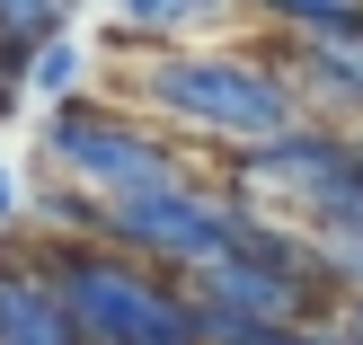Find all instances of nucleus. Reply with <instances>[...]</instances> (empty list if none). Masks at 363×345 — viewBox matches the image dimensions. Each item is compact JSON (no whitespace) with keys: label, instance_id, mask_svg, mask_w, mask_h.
Wrapping results in <instances>:
<instances>
[{"label":"nucleus","instance_id":"39448f33","mask_svg":"<svg viewBox=\"0 0 363 345\" xmlns=\"http://www.w3.org/2000/svg\"><path fill=\"white\" fill-rule=\"evenodd\" d=\"M346 186H354V133H328V124H311V133H293V142H275V151H248L240 159V204L266 213V222L293 213V222L311 230Z\"/></svg>","mask_w":363,"mask_h":345},{"label":"nucleus","instance_id":"9b49d317","mask_svg":"<svg viewBox=\"0 0 363 345\" xmlns=\"http://www.w3.org/2000/svg\"><path fill=\"white\" fill-rule=\"evenodd\" d=\"M195 319H204V345H311V328H257V319H222V310Z\"/></svg>","mask_w":363,"mask_h":345},{"label":"nucleus","instance_id":"ddd939ff","mask_svg":"<svg viewBox=\"0 0 363 345\" xmlns=\"http://www.w3.org/2000/svg\"><path fill=\"white\" fill-rule=\"evenodd\" d=\"M319 336H337V345H363V301H328Z\"/></svg>","mask_w":363,"mask_h":345},{"label":"nucleus","instance_id":"423d86ee","mask_svg":"<svg viewBox=\"0 0 363 345\" xmlns=\"http://www.w3.org/2000/svg\"><path fill=\"white\" fill-rule=\"evenodd\" d=\"M0 345H80L62 293L35 257H0Z\"/></svg>","mask_w":363,"mask_h":345},{"label":"nucleus","instance_id":"f257e3e1","mask_svg":"<svg viewBox=\"0 0 363 345\" xmlns=\"http://www.w3.org/2000/svg\"><path fill=\"white\" fill-rule=\"evenodd\" d=\"M133 98L151 106V115H169L177 133H213L230 142V151H275V142L311 133V106H301V89L284 80V62H257V53H142L133 71Z\"/></svg>","mask_w":363,"mask_h":345},{"label":"nucleus","instance_id":"7ed1b4c3","mask_svg":"<svg viewBox=\"0 0 363 345\" xmlns=\"http://www.w3.org/2000/svg\"><path fill=\"white\" fill-rule=\"evenodd\" d=\"M35 169H53L62 186H80L89 204H133V195H160V186H186V159H177L169 133L116 115V106H53L45 115V142H35Z\"/></svg>","mask_w":363,"mask_h":345},{"label":"nucleus","instance_id":"4468645a","mask_svg":"<svg viewBox=\"0 0 363 345\" xmlns=\"http://www.w3.org/2000/svg\"><path fill=\"white\" fill-rule=\"evenodd\" d=\"M9 213H18V177L0 169V222H9Z\"/></svg>","mask_w":363,"mask_h":345},{"label":"nucleus","instance_id":"6e6552de","mask_svg":"<svg viewBox=\"0 0 363 345\" xmlns=\"http://www.w3.org/2000/svg\"><path fill=\"white\" fill-rule=\"evenodd\" d=\"M62 9L71 0H0V45L35 62L45 45H62Z\"/></svg>","mask_w":363,"mask_h":345},{"label":"nucleus","instance_id":"f03ea898","mask_svg":"<svg viewBox=\"0 0 363 345\" xmlns=\"http://www.w3.org/2000/svg\"><path fill=\"white\" fill-rule=\"evenodd\" d=\"M35 266L53 275L80 345H204V319H195L186 283L151 275L142 257H116V248H35Z\"/></svg>","mask_w":363,"mask_h":345},{"label":"nucleus","instance_id":"0eeeda50","mask_svg":"<svg viewBox=\"0 0 363 345\" xmlns=\"http://www.w3.org/2000/svg\"><path fill=\"white\" fill-rule=\"evenodd\" d=\"M222 9H230V0H116V18H106V35H98V45H116V53L160 45V53H169V35L213 27Z\"/></svg>","mask_w":363,"mask_h":345},{"label":"nucleus","instance_id":"2eb2a0df","mask_svg":"<svg viewBox=\"0 0 363 345\" xmlns=\"http://www.w3.org/2000/svg\"><path fill=\"white\" fill-rule=\"evenodd\" d=\"M354 169H363V133H354Z\"/></svg>","mask_w":363,"mask_h":345},{"label":"nucleus","instance_id":"f8f14e48","mask_svg":"<svg viewBox=\"0 0 363 345\" xmlns=\"http://www.w3.org/2000/svg\"><path fill=\"white\" fill-rule=\"evenodd\" d=\"M319 283L337 301H363V239H319Z\"/></svg>","mask_w":363,"mask_h":345},{"label":"nucleus","instance_id":"1a4fd4ad","mask_svg":"<svg viewBox=\"0 0 363 345\" xmlns=\"http://www.w3.org/2000/svg\"><path fill=\"white\" fill-rule=\"evenodd\" d=\"M80 71H89V53L62 35V45H45V53L27 62V89H35V98H53V106H71V98H80Z\"/></svg>","mask_w":363,"mask_h":345},{"label":"nucleus","instance_id":"20e7f679","mask_svg":"<svg viewBox=\"0 0 363 345\" xmlns=\"http://www.w3.org/2000/svg\"><path fill=\"white\" fill-rule=\"evenodd\" d=\"M248 230H257V213H248L240 195L204 186V177L133 195V204H106V248H116V257H142V266H177V283L204 275V266H222V257H240Z\"/></svg>","mask_w":363,"mask_h":345},{"label":"nucleus","instance_id":"9d476101","mask_svg":"<svg viewBox=\"0 0 363 345\" xmlns=\"http://www.w3.org/2000/svg\"><path fill=\"white\" fill-rule=\"evenodd\" d=\"M248 9L284 18V35H311V27H354L363 0H248Z\"/></svg>","mask_w":363,"mask_h":345}]
</instances>
